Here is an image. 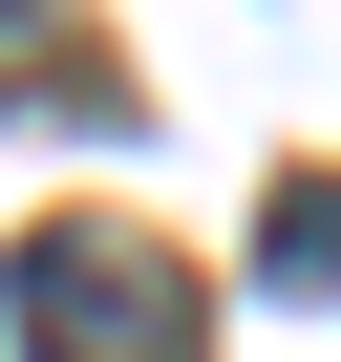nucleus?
I'll list each match as a JSON object with an SVG mask.
<instances>
[{"mask_svg": "<svg viewBox=\"0 0 341 362\" xmlns=\"http://www.w3.org/2000/svg\"><path fill=\"white\" fill-rule=\"evenodd\" d=\"M0 320H22V362H214L192 256H149L128 214H43L22 277H0Z\"/></svg>", "mask_w": 341, "mask_h": 362, "instance_id": "1", "label": "nucleus"}, {"mask_svg": "<svg viewBox=\"0 0 341 362\" xmlns=\"http://www.w3.org/2000/svg\"><path fill=\"white\" fill-rule=\"evenodd\" d=\"M256 256H277V277H341V170H299V192L256 214Z\"/></svg>", "mask_w": 341, "mask_h": 362, "instance_id": "2", "label": "nucleus"}]
</instances>
